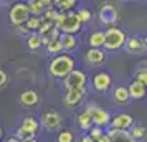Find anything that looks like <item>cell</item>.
<instances>
[{
	"label": "cell",
	"mask_w": 147,
	"mask_h": 142,
	"mask_svg": "<svg viewBox=\"0 0 147 142\" xmlns=\"http://www.w3.org/2000/svg\"><path fill=\"white\" fill-rule=\"evenodd\" d=\"M56 142H74V135L71 131H61L58 137H56Z\"/></svg>",
	"instance_id": "f1b7e54d"
},
{
	"label": "cell",
	"mask_w": 147,
	"mask_h": 142,
	"mask_svg": "<svg viewBox=\"0 0 147 142\" xmlns=\"http://www.w3.org/2000/svg\"><path fill=\"white\" fill-rule=\"evenodd\" d=\"M113 84V78L107 71H99L93 76V88L99 93H106Z\"/></svg>",
	"instance_id": "30bf717a"
},
{
	"label": "cell",
	"mask_w": 147,
	"mask_h": 142,
	"mask_svg": "<svg viewBox=\"0 0 147 142\" xmlns=\"http://www.w3.org/2000/svg\"><path fill=\"white\" fill-rule=\"evenodd\" d=\"M89 46L91 48H101L104 43V30H94L93 33L89 35Z\"/></svg>",
	"instance_id": "ac0fdd59"
},
{
	"label": "cell",
	"mask_w": 147,
	"mask_h": 142,
	"mask_svg": "<svg viewBox=\"0 0 147 142\" xmlns=\"http://www.w3.org/2000/svg\"><path fill=\"white\" fill-rule=\"evenodd\" d=\"M84 61L89 66H101L106 63V53L101 48H89L84 55Z\"/></svg>",
	"instance_id": "8fae6325"
},
{
	"label": "cell",
	"mask_w": 147,
	"mask_h": 142,
	"mask_svg": "<svg viewBox=\"0 0 147 142\" xmlns=\"http://www.w3.org/2000/svg\"><path fill=\"white\" fill-rule=\"evenodd\" d=\"M109 124H111V127H114V129L127 131V129L132 127L134 117H132L131 114H117V116H114L113 119L109 121Z\"/></svg>",
	"instance_id": "7c38bea8"
},
{
	"label": "cell",
	"mask_w": 147,
	"mask_h": 142,
	"mask_svg": "<svg viewBox=\"0 0 147 142\" xmlns=\"http://www.w3.org/2000/svg\"><path fill=\"white\" fill-rule=\"evenodd\" d=\"M129 134L132 135L134 141H142L144 137H146V129L142 127V126H136V127L131 129V132Z\"/></svg>",
	"instance_id": "83f0119b"
},
{
	"label": "cell",
	"mask_w": 147,
	"mask_h": 142,
	"mask_svg": "<svg viewBox=\"0 0 147 142\" xmlns=\"http://www.w3.org/2000/svg\"><path fill=\"white\" fill-rule=\"evenodd\" d=\"M60 33H61V32L56 27H51L45 35H41V43H43V45H47V43H50V41L58 40V38H60Z\"/></svg>",
	"instance_id": "d4e9b609"
},
{
	"label": "cell",
	"mask_w": 147,
	"mask_h": 142,
	"mask_svg": "<svg viewBox=\"0 0 147 142\" xmlns=\"http://www.w3.org/2000/svg\"><path fill=\"white\" fill-rule=\"evenodd\" d=\"M51 3H53V7H56L58 10L68 12V10H71V8L74 7L76 0H51Z\"/></svg>",
	"instance_id": "484cf974"
},
{
	"label": "cell",
	"mask_w": 147,
	"mask_h": 142,
	"mask_svg": "<svg viewBox=\"0 0 147 142\" xmlns=\"http://www.w3.org/2000/svg\"><path fill=\"white\" fill-rule=\"evenodd\" d=\"M102 134H104V132H102V129H101V127H91V129H89V134H88V135H89V137H91V139L96 142Z\"/></svg>",
	"instance_id": "1f68e13d"
},
{
	"label": "cell",
	"mask_w": 147,
	"mask_h": 142,
	"mask_svg": "<svg viewBox=\"0 0 147 142\" xmlns=\"http://www.w3.org/2000/svg\"><path fill=\"white\" fill-rule=\"evenodd\" d=\"M40 23H41V17H36V15H30V17L27 18V22H25L23 25H25V28H27L28 32L32 33V32H36V30H38Z\"/></svg>",
	"instance_id": "cb8c5ba5"
},
{
	"label": "cell",
	"mask_w": 147,
	"mask_h": 142,
	"mask_svg": "<svg viewBox=\"0 0 147 142\" xmlns=\"http://www.w3.org/2000/svg\"><path fill=\"white\" fill-rule=\"evenodd\" d=\"M81 142H94V141L89 137V135H83V137H81Z\"/></svg>",
	"instance_id": "d590c367"
},
{
	"label": "cell",
	"mask_w": 147,
	"mask_h": 142,
	"mask_svg": "<svg viewBox=\"0 0 147 142\" xmlns=\"http://www.w3.org/2000/svg\"><path fill=\"white\" fill-rule=\"evenodd\" d=\"M41 3H43V5H45V8L47 7H51V5H53V3H51V0H40Z\"/></svg>",
	"instance_id": "e575fe53"
},
{
	"label": "cell",
	"mask_w": 147,
	"mask_h": 142,
	"mask_svg": "<svg viewBox=\"0 0 147 142\" xmlns=\"http://www.w3.org/2000/svg\"><path fill=\"white\" fill-rule=\"evenodd\" d=\"M20 142H36V141H35V137H32V139H23V141H20Z\"/></svg>",
	"instance_id": "74e56055"
},
{
	"label": "cell",
	"mask_w": 147,
	"mask_h": 142,
	"mask_svg": "<svg viewBox=\"0 0 147 142\" xmlns=\"http://www.w3.org/2000/svg\"><path fill=\"white\" fill-rule=\"evenodd\" d=\"M8 81V75L3 71V69H0V88H3Z\"/></svg>",
	"instance_id": "d6a6232c"
},
{
	"label": "cell",
	"mask_w": 147,
	"mask_h": 142,
	"mask_svg": "<svg viewBox=\"0 0 147 142\" xmlns=\"http://www.w3.org/2000/svg\"><path fill=\"white\" fill-rule=\"evenodd\" d=\"M76 15H78V18H80L81 23H88V22L91 20V17H93L88 8H80V10L76 12Z\"/></svg>",
	"instance_id": "f546056e"
},
{
	"label": "cell",
	"mask_w": 147,
	"mask_h": 142,
	"mask_svg": "<svg viewBox=\"0 0 147 142\" xmlns=\"http://www.w3.org/2000/svg\"><path fill=\"white\" fill-rule=\"evenodd\" d=\"M96 142H109V135H107V134H102Z\"/></svg>",
	"instance_id": "836d02e7"
},
{
	"label": "cell",
	"mask_w": 147,
	"mask_h": 142,
	"mask_svg": "<svg viewBox=\"0 0 147 142\" xmlns=\"http://www.w3.org/2000/svg\"><path fill=\"white\" fill-rule=\"evenodd\" d=\"M109 135V142H137L132 139V135L129 134V131H121V129L109 127L106 132Z\"/></svg>",
	"instance_id": "5bb4252c"
},
{
	"label": "cell",
	"mask_w": 147,
	"mask_h": 142,
	"mask_svg": "<svg viewBox=\"0 0 147 142\" xmlns=\"http://www.w3.org/2000/svg\"><path fill=\"white\" fill-rule=\"evenodd\" d=\"M129 93H127V88H124V86H119V88L114 89V102L116 104H121V106H124V104H127L129 102Z\"/></svg>",
	"instance_id": "d6986e66"
},
{
	"label": "cell",
	"mask_w": 147,
	"mask_h": 142,
	"mask_svg": "<svg viewBox=\"0 0 147 142\" xmlns=\"http://www.w3.org/2000/svg\"><path fill=\"white\" fill-rule=\"evenodd\" d=\"M126 38H127V33L117 25L116 27H107L104 30V43H102V46L106 48V51H117V50H121L124 46Z\"/></svg>",
	"instance_id": "7a4b0ae2"
},
{
	"label": "cell",
	"mask_w": 147,
	"mask_h": 142,
	"mask_svg": "<svg viewBox=\"0 0 147 142\" xmlns=\"http://www.w3.org/2000/svg\"><path fill=\"white\" fill-rule=\"evenodd\" d=\"M40 102V96L35 93L33 89H27L20 94V104L25 108H33Z\"/></svg>",
	"instance_id": "9a60e30c"
},
{
	"label": "cell",
	"mask_w": 147,
	"mask_h": 142,
	"mask_svg": "<svg viewBox=\"0 0 147 142\" xmlns=\"http://www.w3.org/2000/svg\"><path fill=\"white\" fill-rule=\"evenodd\" d=\"M98 18H99V23L104 27H116L121 20V15L113 3H102L99 8V13H98Z\"/></svg>",
	"instance_id": "3957f363"
},
{
	"label": "cell",
	"mask_w": 147,
	"mask_h": 142,
	"mask_svg": "<svg viewBox=\"0 0 147 142\" xmlns=\"http://www.w3.org/2000/svg\"><path fill=\"white\" fill-rule=\"evenodd\" d=\"M45 46H47V51H48L50 55H58V53H61V51H63V50H61L60 38H58V40H53V41H50V43H47Z\"/></svg>",
	"instance_id": "4316f807"
},
{
	"label": "cell",
	"mask_w": 147,
	"mask_h": 142,
	"mask_svg": "<svg viewBox=\"0 0 147 142\" xmlns=\"http://www.w3.org/2000/svg\"><path fill=\"white\" fill-rule=\"evenodd\" d=\"M84 111L91 116L93 126L102 127V126H107V124H109V121H111V116H109V112H107L106 109L96 106V104H88Z\"/></svg>",
	"instance_id": "8992f818"
},
{
	"label": "cell",
	"mask_w": 147,
	"mask_h": 142,
	"mask_svg": "<svg viewBox=\"0 0 147 142\" xmlns=\"http://www.w3.org/2000/svg\"><path fill=\"white\" fill-rule=\"evenodd\" d=\"M124 46L129 55H142L146 53V38L142 40L140 36H127Z\"/></svg>",
	"instance_id": "9c48e42d"
},
{
	"label": "cell",
	"mask_w": 147,
	"mask_h": 142,
	"mask_svg": "<svg viewBox=\"0 0 147 142\" xmlns=\"http://www.w3.org/2000/svg\"><path fill=\"white\" fill-rule=\"evenodd\" d=\"M119 2H124V0H119Z\"/></svg>",
	"instance_id": "ab89813d"
},
{
	"label": "cell",
	"mask_w": 147,
	"mask_h": 142,
	"mask_svg": "<svg viewBox=\"0 0 147 142\" xmlns=\"http://www.w3.org/2000/svg\"><path fill=\"white\" fill-rule=\"evenodd\" d=\"M2 137H3V127L0 126V141H2Z\"/></svg>",
	"instance_id": "f35d334b"
},
{
	"label": "cell",
	"mask_w": 147,
	"mask_h": 142,
	"mask_svg": "<svg viewBox=\"0 0 147 142\" xmlns=\"http://www.w3.org/2000/svg\"><path fill=\"white\" fill-rule=\"evenodd\" d=\"M136 81H139L147 86V69L146 68H140V69L136 71Z\"/></svg>",
	"instance_id": "4dcf8cb0"
},
{
	"label": "cell",
	"mask_w": 147,
	"mask_h": 142,
	"mask_svg": "<svg viewBox=\"0 0 147 142\" xmlns=\"http://www.w3.org/2000/svg\"><path fill=\"white\" fill-rule=\"evenodd\" d=\"M86 84V75L81 69H71L65 78H63V86L65 89H73V88H81Z\"/></svg>",
	"instance_id": "52a82bcc"
},
{
	"label": "cell",
	"mask_w": 147,
	"mask_h": 142,
	"mask_svg": "<svg viewBox=\"0 0 147 142\" xmlns=\"http://www.w3.org/2000/svg\"><path fill=\"white\" fill-rule=\"evenodd\" d=\"M81 28H83V23L80 22V18H78V15H76V12H73V10H68L66 13H65V18H63V22H61L60 25V30L61 33H78Z\"/></svg>",
	"instance_id": "5b68a950"
},
{
	"label": "cell",
	"mask_w": 147,
	"mask_h": 142,
	"mask_svg": "<svg viewBox=\"0 0 147 142\" xmlns=\"http://www.w3.org/2000/svg\"><path fill=\"white\" fill-rule=\"evenodd\" d=\"M48 69H50V75L53 76V78L63 79L71 69H74L73 56H69V55H66V53H58L53 60L50 61Z\"/></svg>",
	"instance_id": "6da1fadb"
},
{
	"label": "cell",
	"mask_w": 147,
	"mask_h": 142,
	"mask_svg": "<svg viewBox=\"0 0 147 142\" xmlns=\"http://www.w3.org/2000/svg\"><path fill=\"white\" fill-rule=\"evenodd\" d=\"M41 124L48 131H55V129H58L61 126V116L56 111H48L41 117Z\"/></svg>",
	"instance_id": "4fadbf2b"
},
{
	"label": "cell",
	"mask_w": 147,
	"mask_h": 142,
	"mask_svg": "<svg viewBox=\"0 0 147 142\" xmlns=\"http://www.w3.org/2000/svg\"><path fill=\"white\" fill-rule=\"evenodd\" d=\"M60 43H61V50L66 51H73L74 48L78 46V38L71 33H60Z\"/></svg>",
	"instance_id": "e0dca14e"
},
{
	"label": "cell",
	"mask_w": 147,
	"mask_h": 142,
	"mask_svg": "<svg viewBox=\"0 0 147 142\" xmlns=\"http://www.w3.org/2000/svg\"><path fill=\"white\" fill-rule=\"evenodd\" d=\"M20 127L23 131H28V132H32V134H36L38 132V122L35 117H25L23 121H22Z\"/></svg>",
	"instance_id": "603a6c76"
},
{
	"label": "cell",
	"mask_w": 147,
	"mask_h": 142,
	"mask_svg": "<svg viewBox=\"0 0 147 142\" xmlns=\"http://www.w3.org/2000/svg\"><path fill=\"white\" fill-rule=\"evenodd\" d=\"M41 45H43V43H41V36L36 33V32L28 33V36H27V46H28L30 51H36Z\"/></svg>",
	"instance_id": "7402d4cb"
},
{
	"label": "cell",
	"mask_w": 147,
	"mask_h": 142,
	"mask_svg": "<svg viewBox=\"0 0 147 142\" xmlns=\"http://www.w3.org/2000/svg\"><path fill=\"white\" fill-rule=\"evenodd\" d=\"M127 93H129L131 99H142V98H146V84H142V83L134 79L127 86Z\"/></svg>",
	"instance_id": "2e32d148"
},
{
	"label": "cell",
	"mask_w": 147,
	"mask_h": 142,
	"mask_svg": "<svg viewBox=\"0 0 147 142\" xmlns=\"http://www.w3.org/2000/svg\"><path fill=\"white\" fill-rule=\"evenodd\" d=\"M7 142H20V139H17V137H10Z\"/></svg>",
	"instance_id": "8d00e7d4"
},
{
	"label": "cell",
	"mask_w": 147,
	"mask_h": 142,
	"mask_svg": "<svg viewBox=\"0 0 147 142\" xmlns=\"http://www.w3.org/2000/svg\"><path fill=\"white\" fill-rule=\"evenodd\" d=\"M30 17V12H28L25 2H15L13 5L8 10V20L13 27H18V25H23L27 18Z\"/></svg>",
	"instance_id": "277c9868"
},
{
	"label": "cell",
	"mask_w": 147,
	"mask_h": 142,
	"mask_svg": "<svg viewBox=\"0 0 147 142\" xmlns=\"http://www.w3.org/2000/svg\"><path fill=\"white\" fill-rule=\"evenodd\" d=\"M25 5H27L30 15H36V17H41L43 10H45V5L41 3L40 0H27Z\"/></svg>",
	"instance_id": "ffe728a7"
},
{
	"label": "cell",
	"mask_w": 147,
	"mask_h": 142,
	"mask_svg": "<svg viewBox=\"0 0 147 142\" xmlns=\"http://www.w3.org/2000/svg\"><path fill=\"white\" fill-rule=\"evenodd\" d=\"M84 96H86V88L84 86H81V88H73V89H66V93H65V104H66L68 108H74V106H78L81 104V101L84 99Z\"/></svg>",
	"instance_id": "ba28073f"
},
{
	"label": "cell",
	"mask_w": 147,
	"mask_h": 142,
	"mask_svg": "<svg viewBox=\"0 0 147 142\" xmlns=\"http://www.w3.org/2000/svg\"><path fill=\"white\" fill-rule=\"evenodd\" d=\"M76 122L83 131H89L93 127V121H91V116L88 114L86 111H81L80 114L76 116Z\"/></svg>",
	"instance_id": "44dd1931"
}]
</instances>
